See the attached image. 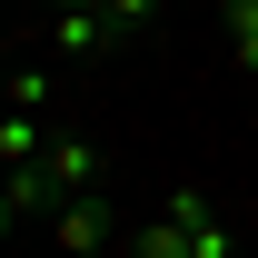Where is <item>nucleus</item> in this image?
<instances>
[{
	"label": "nucleus",
	"mask_w": 258,
	"mask_h": 258,
	"mask_svg": "<svg viewBox=\"0 0 258 258\" xmlns=\"http://www.w3.org/2000/svg\"><path fill=\"white\" fill-rule=\"evenodd\" d=\"M109 228H119V209H109L99 189H80V199H60V209H50L60 258H109Z\"/></svg>",
	"instance_id": "nucleus-1"
},
{
	"label": "nucleus",
	"mask_w": 258,
	"mask_h": 258,
	"mask_svg": "<svg viewBox=\"0 0 258 258\" xmlns=\"http://www.w3.org/2000/svg\"><path fill=\"white\" fill-rule=\"evenodd\" d=\"M40 30H50V50H70V60H99V50H119V20H109L99 0H70V10H40Z\"/></svg>",
	"instance_id": "nucleus-2"
},
{
	"label": "nucleus",
	"mask_w": 258,
	"mask_h": 258,
	"mask_svg": "<svg viewBox=\"0 0 258 258\" xmlns=\"http://www.w3.org/2000/svg\"><path fill=\"white\" fill-rule=\"evenodd\" d=\"M40 209H60V179L50 169H0V228H20V219H40Z\"/></svg>",
	"instance_id": "nucleus-3"
},
{
	"label": "nucleus",
	"mask_w": 258,
	"mask_h": 258,
	"mask_svg": "<svg viewBox=\"0 0 258 258\" xmlns=\"http://www.w3.org/2000/svg\"><path fill=\"white\" fill-rule=\"evenodd\" d=\"M40 169L60 179V199H80V189H99V179H109V169H99V149H90V139H50V159H40Z\"/></svg>",
	"instance_id": "nucleus-4"
},
{
	"label": "nucleus",
	"mask_w": 258,
	"mask_h": 258,
	"mask_svg": "<svg viewBox=\"0 0 258 258\" xmlns=\"http://www.w3.org/2000/svg\"><path fill=\"white\" fill-rule=\"evenodd\" d=\"M219 20H228V60H238V70L258 80V0H228Z\"/></svg>",
	"instance_id": "nucleus-5"
},
{
	"label": "nucleus",
	"mask_w": 258,
	"mask_h": 258,
	"mask_svg": "<svg viewBox=\"0 0 258 258\" xmlns=\"http://www.w3.org/2000/svg\"><path fill=\"white\" fill-rule=\"evenodd\" d=\"M10 109H50V70H10Z\"/></svg>",
	"instance_id": "nucleus-6"
},
{
	"label": "nucleus",
	"mask_w": 258,
	"mask_h": 258,
	"mask_svg": "<svg viewBox=\"0 0 258 258\" xmlns=\"http://www.w3.org/2000/svg\"><path fill=\"white\" fill-rule=\"evenodd\" d=\"M99 10L119 20V40H129V30H149V20H159V0H99Z\"/></svg>",
	"instance_id": "nucleus-7"
},
{
	"label": "nucleus",
	"mask_w": 258,
	"mask_h": 258,
	"mask_svg": "<svg viewBox=\"0 0 258 258\" xmlns=\"http://www.w3.org/2000/svg\"><path fill=\"white\" fill-rule=\"evenodd\" d=\"M40 10H70V0H40Z\"/></svg>",
	"instance_id": "nucleus-8"
}]
</instances>
